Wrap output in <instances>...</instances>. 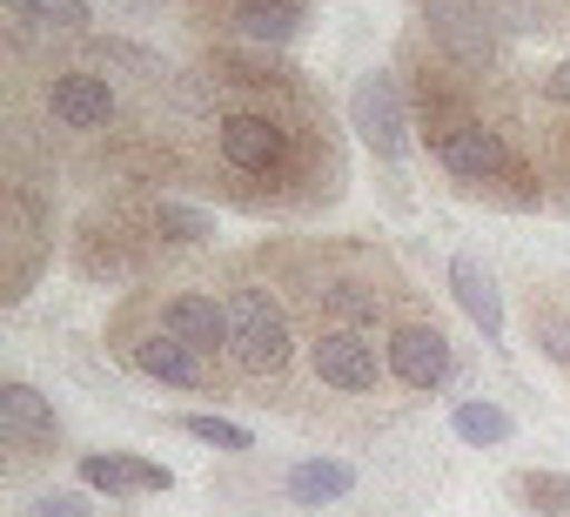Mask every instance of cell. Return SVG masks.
I'll return each instance as SVG.
<instances>
[{
	"instance_id": "cell-14",
	"label": "cell",
	"mask_w": 570,
	"mask_h": 517,
	"mask_svg": "<svg viewBox=\"0 0 570 517\" xmlns=\"http://www.w3.org/2000/svg\"><path fill=\"white\" fill-rule=\"evenodd\" d=\"M0 450H8V477H28V470L68 457V430H61L55 403L28 377L0 383Z\"/></svg>"
},
{
	"instance_id": "cell-23",
	"label": "cell",
	"mask_w": 570,
	"mask_h": 517,
	"mask_svg": "<svg viewBox=\"0 0 570 517\" xmlns=\"http://www.w3.org/2000/svg\"><path fill=\"white\" fill-rule=\"evenodd\" d=\"M175 430L195 437V443H208V450H228V457L255 450V430L235 423V417H215V410H188V417H175Z\"/></svg>"
},
{
	"instance_id": "cell-19",
	"label": "cell",
	"mask_w": 570,
	"mask_h": 517,
	"mask_svg": "<svg viewBox=\"0 0 570 517\" xmlns=\"http://www.w3.org/2000/svg\"><path fill=\"white\" fill-rule=\"evenodd\" d=\"M282 490H289V504H303V510L343 504L356 490V464H343V457H303V464H289Z\"/></svg>"
},
{
	"instance_id": "cell-22",
	"label": "cell",
	"mask_w": 570,
	"mask_h": 517,
	"mask_svg": "<svg viewBox=\"0 0 570 517\" xmlns=\"http://www.w3.org/2000/svg\"><path fill=\"white\" fill-rule=\"evenodd\" d=\"M510 497H517L530 517H570V470H550V464L517 470V477H510Z\"/></svg>"
},
{
	"instance_id": "cell-13",
	"label": "cell",
	"mask_w": 570,
	"mask_h": 517,
	"mask_svg": "<svg viewBox=\"0 0 570 517\" xmlns=\"http://www.w3.org/2000/svg\"><path fill=\"white\" fill-rule=\"evenodd\" d=\"M523 101H530V135H537V162L550 182V208H570V48L543 61L537 75H523Z\"/></svg>"
},
{
	"instance_id": "cell-18",
	"label": "cell",
	"mask_w": 570,
	"mask_h": 517,
	"mask_svg": "<svg viewBox=\"0 0 570 517\" xmlns=\"http://www.w3.org/2000/svg\"><path fill=\"white\" fill-rule=\"evenodd\" d=\"M450 296H456V310L483 330V343H503V330H510V316H503V290H497V276L476 263V255H450Z\"/></svg>"
},
{
	"instance_id": "cell-5",
	"label": "cell",
	"mask_w": 570,
	"mask_h": 517,
	"mask_svg": "<svg viewBox=\"0 0 570 517\" xmlns=\"http://www.w3.org/2000/svg\"><path fill=\"white\" fill-rule=\"evenodd\" d=\"M222 303H228V383L255 410L296 417L303 397V357H309V316L282 296V283L255 263V255H222L208 270Z\"/></svg>"
},
{
	"instance_id": "cell-15",
	"label": "cell",
	"mask_w": 570,
	"mask_h": 517,
	"mask_svg": "<svg viewBox=\"0 0 570 517\" xmlns=\"http://www.w3.org/2000/svg\"><path fill=\"white\" fill-rule=\"evenodd\" d=\"M155 296H161V316L175 323V336H181L208 370L228 377V303H222L215 276H175V283H155ZM228 390H235V383H228Z\"/></svg>"
},
{
	"instance_id": "cell-16",
	"label": "cell",
	"mask_w": 570,
	"mask_h": 517,
	"mask_svg": "<svg viewBox=\"0 0 570 517\" xmlns=\"http://www.w3.org/2000/svg\"><path fill=\"white\" fill-rule=\"evenodd\" d=\"M75 470H81V490H108V497H168L175 490V470L155 457H135V450H81Z\"/></svg>"
},
{
	"instance_id": "cell-6",
	"label": "cell",
	"mask_w": 570,
	"mask_h": 517,
	"mask_svg": "<svg viewBox=\"0 0 570 517\" xmlns=\"http://www.w3.org/2000/svg\"><path fill=\"white\" fill-rule=\"evenodd\" d=\"M403 410H410V397L396 390V377L383 363V343L370 330H350V323H316L309 330L303 397H296L303 430H323L330 443H370Z\"/></svg>"
},
{
	"instance_id": "cell-24",
	"label": "cell",
	"mask_w": 570,
	"mask_h": 517,
	"mask_svg": "<svg viewBox=\"0 0 570 517\" xmlns=\"http://www.w3.org/2000/svg\"><path fill=\"white\" fill-rule=\"evenodd\" d=\"M28 517H95V497L55 484V490H35V497H28Z\"/></svg>"
},
{
	"instance_id": "cell-10",
	"label": "cell",
	"mask_w": 570,
	"mask_h": 517,
	"mask_svg": "<svg viewBox=\"0 0 570 517\" xmlns=\"http://www.w3.org/2000/svg\"><path fill=\"white\" fill-rule=\"evenodd\" d=\"M383 363H390V377H396V390L416 403V397H443L450 383H456V370H463V357H456V336H450V323L430 310V303H416L410 316H396L383 336Z\"/></svg>"
},
{
	"instance_id": "cell-8",
	"label": "cell",
	"mask_w": 570,
	"mask_h": 517,
	"mask_svg": "<svg viewBox=\"0 0 570 517\" xmlns=\"http://www.w3.org/2000/svg\"><path fill=\"white\" fill-rule=\"evenodd\" d=\"M55 255H68L55 188L21 168H0V303H28L35 283L55 270Z\"/></svg>"
},
{
	"instance_id": "cell-12",
	"label": "cell",
	"mask_w": 570,
	"mask_h": 517,
	"mask_svg": "<svg viewBox=\"0 0 570 517\" xmlns=\"http://www.w3.org/2000/svg\"><path fill=\"white\" fill-rule=\"evenodd\" d=\"M410 35H423L436 55H450L463 68H517V55H510L517 41L497 28L483 0H416Z\"/></svg>"
},
{
	"instance_id": "cell-4",
	"label": "cell",
	"mask_w": 570,
	"mask_h": 517,
	"mask_svg": "<svg viewBox=\"0 0 570 517\" xmlns=\"http://www.w3.org/2000/svg\"><path fill=\"white\" fill-rule=\"evenodd\" d=\"M215 242V208L168 188H108L75 228H68V276L88 290H148L181 255H202Z\"/></svg>"
},
{
	"instance_id": "cell-11",
	"label": "cell",
	"mask_w": 570,
	"mask_h": 517,
	"mask_svg": "<svg viewBox=\"0 0 570 517\" xmlns=\"http://www.w3.org/2000/svg\"><path fill=\"white\" fill-rule=\"evenodd\" d=\"M181 14L215 35V41H235V48H296L309 35V14L316 0H181Z\"/></svg>"
},
{
	"instance_id": "cell-3",
	"label": "cell",
	"mask_w": 570,
	"mask_h": 517,
	"mask_svg": "<svg viewBox=\"0 0 570 517\" xmlns=\"http://www.w3.org/2000/svg\"><path fill=\"white\" fill-rule=\"evenodd\" d=\"M248 255L282 283V296L309 323H350V330L383 336L396 316L423 303L410 270L376 235H262Z\"/></svg>"
},
{
	"instance_id": "cell-7",
	"label": "cell",
	"mask_w": 570,
	"mask_h": 517,
	"mask_svg": "<svg viewBox=\"0 0 570 517\" xmlns=\"http://www.w3.org/2000/svg\"><path fill=\"white\" fill-rule=\"evenodd\" d=\"M101 343H108V357H115L128 377H141V383L188 390V397H235V390H228V377H222V370H208V363L175 336V323L161 316L155 283H148V290H128V296L108 310Z\"/></svg>"
},
{
	"instance_id": "cell-1",
	"label": "cell",
	"mask_w": 570,
	"mask_h": 517,
	"mask_svg": "<svg viewBox=\"0 0 570 517\" xmlns=\"http://www.w3.org/2000/svg\"><path fill=\"white\" fill-rule=\"evenodd\" d=\"M155 188L255 222H309L350 195V142L289 55L208 41L155 108Z\"/></svg>"
},
{
	"instance_id": "cell-9",
	"label": "cell",
	"mask_w": 570,
	"mask_h": 517,
	"mask_svg": "<svg viewBox=\"0 0 570 517\" xmlns=\"http://www.w3.org/2000/svg\"><path fill=\"white\" fill-rule=\"evenodd\" d=\"M350 128L356 142L370 148V162L383 168V188H390V208H410V148H416V115H410V95H403V75L396 68H363L356 88H350Z\"/></svg>"
},
{
	"instance_id": "cell-21",
	"label": "cell",
	"mask_w": 570,
	"mask_h": 517,
	"mask_svg": "<svg viewBox=\"0 0 570 517\" xmlns=\"http://www.w3.org/2000/svg\"><path fill=\"white\" fill-rule=\"evenodd\" d=\"M450 430H456L463 443L490 450V443H510V437H517V417H510L503 403H490V397H463V403L450 410Z\"/></svg>"
},
{
	"instance_id": "cell-17",
	"label": "cell",
	"mask_w": 570,
	"mask_h": 517,
	"mask_svg": "<svg viewBox=\"0 0 570 517\" xmlns=\"http://www.w3.org/2000/svg\"><path fill=\"white\" fill-rule=\"evenodd\" d=\"M0 21L21 35H48V41H88L101 35L95 0H0Z\"/></svg>"
},
{
	"instance_id": "cell-2",
	"label": "cell",
	"mask_w": 570,
	"mask_h": 517,
	"mask_svg": "<svg viewBox=\"0 0 570 517\" xmlns=\"http://www.w3.org/2000/svg\"><path fill=\"white\" fill-rule=\"evenodd\" d=\"M390 68L403 75L410 115H416V148L436 162V175L463 202H483L497 215L550 208V182H543L530 101H523V68H463L410 28H403Z\"/></svg>"
},
{
	"instance_id": "cell-20",
	"label": "cell",
	"mask_w": 570,
	"mask_h": 517,
	"mask_svg": "<svg viewBox=\"0 0 570 517\" xmlns=\"http://www.w3.org/2000/svg\"><path fill=\"white\" fill-rule=\"evenodd\" d=\"M523 330H530L537 357H543L550 370H563V377H570V310L530 290V303H523Z\"/></svg>"
}]
</instances>
